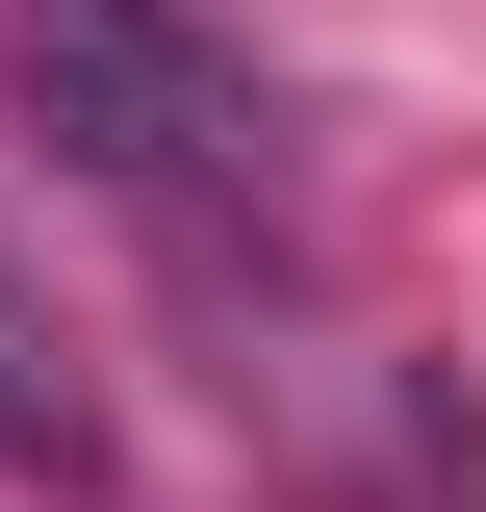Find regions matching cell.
<instances>
[{"label": "cell", "instance_id": "6da1fadb", "mask_svg": "<svg viewBox=\"0 0 486 512\" xmlns=\"http://www.w3.org/2000/svg\"><path fill=\"white\" fill-rule=\"evenodd\" d=\"M0 26H26V103H52V154L128 205V231H180L205 282H256V256L307 231V180H282V103L205 52L180 0H0Z\"/></svg>", "mask_w": 486, "mask_h": 512}, {"label": "cell", "instance_id": "7a4b0ae2", "mask_svg": "<svg viewBox=\"0 0 486 512\" xmlns=\"http://www.w3.org/2000/svg\"><path fill=\"white\" fill-rule=\"evenodd\" d=\"M0 487H103V410H77L52 308H26V256H0Z\"/></svg>", "mask_w": 486, "mask_h": 512}]
</instances>
